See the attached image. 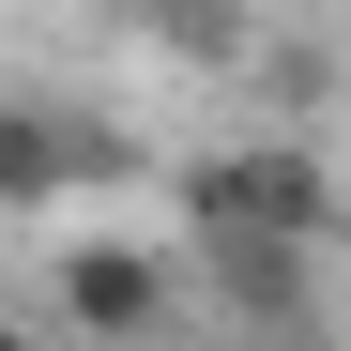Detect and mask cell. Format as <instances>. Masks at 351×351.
<instances>
[{
  "label": "cell",
  "instance_id": "6da1fadb",
  "mask_svg": "<svg viewBox=\"0 0 351 351\" xmlns=\"http://www.w3.org/2000/svg\"><path fill=\"white\" fill-rule=\"evenodd\" d=\"M168 199H184V245H214V229L321 245V229H336V168H321V138H214Z\"/></svg>",
  "mask_w": 351,
  "mask_h": 351
},
{
  "label": "cell",
  "instance_id": "5b68a950",
  "mask_svg": "<svg viewBox=\"0 0 351 351\" xmlns=\"http://www.w3.org/2000/svg\"><path fill=\"white\" fill-rule=\"evenodd\" d=\"M0 351H46V336H31V306H0Z\"/></svg>",
  "mask_w": 351,
  "mask_h": 351
},
{
  "label": "cell",
  "instance_id": "7a4b0ae2",
  "mask_svg": "<svg viewBox=\"0 0 351 351\" xmlns=\"http://www.w3.org/2000/svg\"><path fill=\"white\" fill-rule=\"evenodd\" d=\"M199 275H214V306L245 321V351H306V321H321V245L214 229V245H199Z\"/></svg>",
  "mask_w": 351,
  "mask_h": 351
},
{
  "label": "cell",
  "instance_id": "277c9868",
  "mask_svg": "<svg viewBox=\"0 0 351 351\" xmlns=\"http://www.w3.org/2000/svg\"><path fill=\"white\" fill-rule=\"evenodd\" d=\"M77 184H123V138L77 123V107H46V92H0V214L77 199Z\"/></svg>",
  "mask_w": 351,
  "mask_h": 351
},
{
  "label": "cell",
  "instance_id": "3957f363",
  "mask_svg": "<svg viewBox=\"0 0 351 351\" xmlns=\"http://www.w3.org/2000/svg\"><path fill=\"white\" fill-rule=\"evenodd\" d=\"M46 306H62V336H92V351H153L168 336V260L153 245H62Z\"/></svg>",
  "mask_w": 351,
  "mask_h": 351
}]
</instances>
